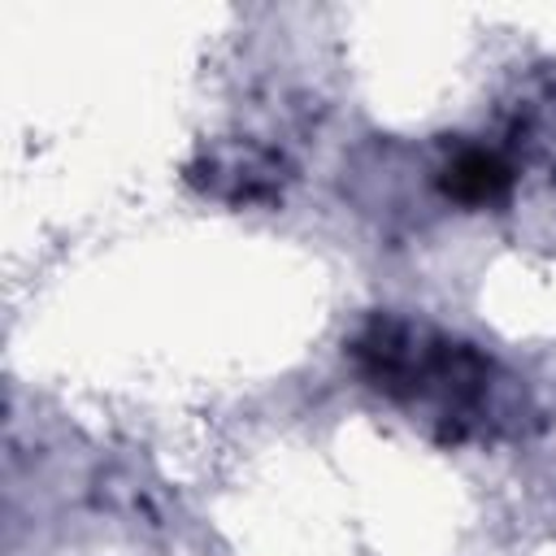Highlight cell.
Wrapping results in <instances>:
<instances>
[{
	"mask_svg": "<svg viewBox=\"0 0 556 556\" xmlns=\"http://www.w3.org/2000/svg\"><path fill=\"white\" fill-rule=\"evenodd\" d=\"M504 165L495 161V156H482V152H473V156H465L456 169H452V191L456 195H469V200H486V195H495L500 187H504Z\"/></svg>",
	"mask_w": 556,
	"mask_h": 556,
	"instance_id": "cell-1",
	"label": "cell"
}]
</instances>
